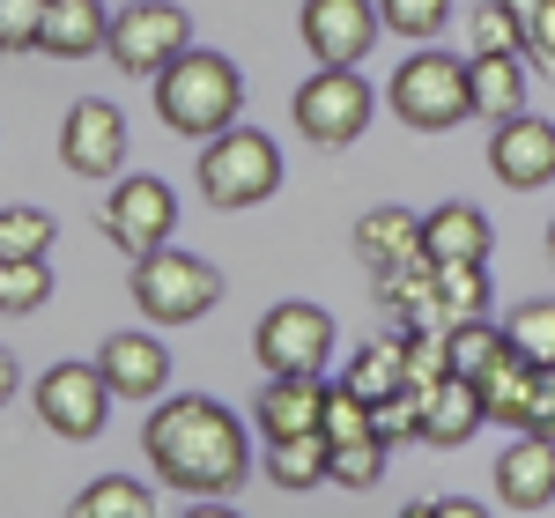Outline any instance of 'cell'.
<instances>
[{
    "instance_id": "cell-1",
    "label": "cell",
    "mask_w": 555,
    "mask_h": 518,
    "mask_svg": "<svg viewBox=\"0 0 555 518\" xmlns=\"http://www.w3.org/2000/svg\"><path fill=\"white\" fill-rule=\"evenodd\" d=\"M141 452L149 467L185 489V496H230L237 481L253 475V444H245V423L208 400V392H178L164 400L149 423H141Z\"/></svg>"
},
{
    "instance_id": "cell-2",
    "label": "cell",
    "mask_w": 555,
    "mask_h": 518,
    "mask_svg": "<svg viewBox=\"0 0 555 518\" xmlns=\"http://www.w3.org/2000/svg\"><path fill=\"white\" fill-rule=\"evenodd\" d=\"M237 104H245V75L222 52L193 44L156 75V119L171 133H185V141H215L222 127H237Z\"/></svg>"
},
{
    "instance_id": "cell-3",
    "label": "cell",
    "mask_w": 555,
    "mask_h": 518,
    "mask_svg": "<svg viewBox=\"0 0 555 518\" xmlns=\"http://www.w3.org/2000/svg\"><path fill=\"white\" fill-rule=\"evenodd\" d=\"M201 193L208 208H259L282 193V148L259 127H222L215 141H201Z\"/></svg>"
},
{
    "instance_id": "cell-4",
    "label": "cell",
    "mask_w": 555,
    "mask_h": 518,
    "mask_svg": "<svg viewBox=\"0 0 555 518\" xmlns=\"http://www.w3.org/2000/svg\"><path fill=\"white\" fill-rule=\"evenodd\" d=\"M385 104H392V119L415 133H444L460 127L474 112V89H467V60L460 52H437L423 44L415 60H400V75L385 82Z\"/></svg>"
},
{
    "instance_id": "cell-5",
    "label": "cell",
    "mask_w": 555,
    "mask_h": 518,
    "mask_svg": "<svg viewBox=\"0 0 555 518\" xmlns=\"http://www.w3.org/2000/svg\"><path fill=\"white\" fill-rule=\"evenodd\" d=\"M133 303L156 319V326H193L222 303V267L193 252H141L133 259Z\"/></svg>"
},
{
    "instance_id": "cell-6",
    "label": "cell",
    "mask_w": 555,
    "mask_h": 518,
    "mask_svg": "<svg viewBox=\"0 0 555 518\" xmlns=\"http://www.w3.org/2000/svg\"><path fill=\"white\" fill-rule=\"evenodd\" d=\"M104 52H112L127 75H149V82H156L178 52H193V15H185V8H171V0H133V8H119V15H112Z\"/></svg>"
},
{
    "instance_id": "cell-7",
    "label": "cell",
    "mask_w": 555,
    "mask_h": 518,
    "mask_svg": "<svg viewBox=\"0 0 555 518\" xmlns=\"http://www.w3.org/2000/svg\"><path fill=\"white\" fill-rule=\"evenodd\" d=\"M253 355L267 378H319L334 355V319L319 303H274L253 334Z\"/></svg>"
},
{
    "instance_id": "cell-8",
    "label": "cell",
    "mask_w": 555,
    "mask_h": 518,
    "mask_svg": "<svg viewBox=\"0 0 555 518\" xmlns=\"http://www.w3.org/2000/svg\"><path fill=\"white\" fill-rule=\"evenodd\" d=\"M289 112H297V133H311L319 148H348L356 133L371 127L378 96H371V82H363L356 67H319V75L297 89Z\"/></svg>"
},
{
    "instance_id": "cell-9",
    "label": "cell",
    "mask_w": 555,
    "mask_h": 518,
    "mask_svg": "<svg viewBox=\"0 0 555 518\" xmlns=\"http://www.w3.org/2000/svg\"><path fill=\"white\" fill-rule=\"evenodd\" d=\"M104 407H112V386H104L96 363H52L38 378V423L52 437H67V444L104 430Z\"/></svg>"
},
{
    "instance_id": "cell-10",
    "label": "cell",
    "mask_w": 555,
    "mask_h": 518,
    "mask_svg": "<svg viewBox=\"0 0 555 518\" xmlns=\"http://www.w3.org/2000/svg\"><path fill=\"white\" fill-rule=\"evenodd\" d=\"M297 23H304V44H311L319 67H363L385 30L378 0H304Z\"/></svg>"
},
{
    "instance_id": "cell-11",
    "label": "cell",
    "mask_w": 555,
    "mask_h": 518,
    "mask_svg": "<svg viewBox=\"0 0 555 518\" xmlns=\"http://www.w3.org/2000/svg\"><path fill=\"white\" fill-rule=\"evenodd\" d=\"M178 230V193L164 178H119L112 185V200H104V237L119 245V252H156L164 237Z\"/></svg>"
},
{
    "instance_id": "cell-12",
    "label": "cell",
    "mask_w": 555,
    "mask_h": 518,
    "mask_svg": "<svg viewBox=\"0 0 555 518\" xmlns=\"http://www.w3.org/2000/svg\"><path fill=\"white\" fill-rule=\"evenodd\" d=\"M60 164L75 178H112L127 164V112L104 104V96H82V104L60 119Z\"/></svg>"
},
{
    "instance_id": "cell-13",
    "label": "cell",
    "mask_w": 555,
    "mask_h": 518,
    "mask_svg": "<svg viewBox=\"0 0 555 518\" xmlns=\"http://www.w3.org/2000/svg\"><path fill=\"white\" fill-rule=\"evenodd\" d=\"M489 171L504 178L512 193H541V185H555V127L533 119V112L504 119V127L489 133Z\"/></svg>"
},
{
    "instance_id": "cell-14",
    "label": "cell",
    "mask_w": 555,
    "mask_h": 518,
    "mask_svg": "<svg viewBox=\"0 0 555 518\" xmlns=\"http://www.w3.org/2000/svg\"><path fill=\"white\" fill-rule=\"evenodd\" d=\"M489 245H496V230L467 200H444V208L423 216V259L429 267H489Z\"/></svg>"
},
{
    "instance_id": "cell-15",
    "label": "cell",
    "mask_w": 555,
    "mask_h": 518,
    "mask_svg": "<svg viewBox=\"0 0 555 518\" xmlns=\"http://www.w3.org/2000/svg\"><path fill=\"white\" fill-rule=\"evenodd\" d=\"M496 496L512 511H548L555 504V444L548 437H526L518 430L504 452H496Z\"/></svg>"
},
{
    "instance_id": "cell-16",
    "label": "cell",
    "mask_w": 555,
    "mask_h": 518,
    "mask_svg": "<svg viewBox=\"0 0 555 518\" xmlns=\"http://www.w3.org/2000/svg\"><path fill=\"white\" fill-rule=\"evenodd\" d=\"M96 371H104L112 400H156L164 378H171V355H164L156 334H112L104 355H96Z\"/></svg>"
},
{
    "instance_id": "cell-17",
    "label": "cell",
    "mask_w": 555,
    "mask_h": 518,
    "mask_svg": "<svg viewBox=\"0 0 555 518\" xmlns=\"http://www.w3.org/2000/svg\"><path fill=\"white\" fill-rule=\"evenodd\" d=\"M489 423V407H481V386L474 378H437V386L423 392V444H437V452H460L474 430Z\"/></svg>"
},
{
    "instance_id": "cell-18",
    "label": "cell",
    "mask_w": 555,
    "mask_h": 518,
    "mask_svg": "<svg viewBox=\"0 0 555 518\" xmlns=\"http://www.w3.org/2000/svg\"><path fill=\"white\" fill-rule=\"evenodd\" d=\"M356 259H363L371 274L415 267V259H423V216H408V208H371V216L356 222Z\"/></svg>"
},
{
    "instance_id": "cell-19",
    "label": "cell",
    "mask_w": 555,
    "mask_h": 518,
    "mask_svg": "<svg viewBox=\"0 0 555 518\" xmlns=\"http://www.w3.org/2000/svg\"><path fill=\"white\" fill-rule=\"evenodd\" d=\"M253 423L267 430V444H274V437L319 430V423H326V386H319V378H267V392H259V407H253Z\"/></svg>"
},
{
    "instance_id": "cell-20",
    "label": "cell",
    "mask_w": 555,
    "mask_h": 518,
    "mask_svg": "<svg viewBox=\"0 0 555 518\" xmlns=\"http://www.w3.org/2000/svg\"><path fill=\"white\" fill-rule=\"evenodd\" d=\"M104 38H112V15H104V0H44L38 52H52V60H89V52H96Z\"/></svg>"
},
{
    "instance_id": "cell-21",
    "label": "cell",
    "mask_w": 555,
    "mask_h": 518,
    "mask_svg": "<svg viewBox=\"0 0 555 518\" xmlns=\"http://www.w3.org/2000/svg\"><path fill=\"white\" fill-rule=\"evenodd\" d=\"M467 89H474V112H481L489 127H504V119L526 112V60H518V52H474Z\"/></svg>"
},
{
    "instance_id": "cell-22",
    "label": "cell",
    "mask_w": 555,
    "mask_h": 518,
    "mask_svg": "<svg viewBox=\"0 0 555 518\" xmlns=\"http://www.w3.org/2000/svg\"><path fill=\"white\" fill-rule=\"evenodd\" d=\"M326 459H334L326 430L274 437V444H267V481H274V489H319V481H326Z\"/></svg>"
},
{
    "instance_id": "cell-23",
    "label": "cell",
    "mask_w": 555,
    "mask_h": 518,
    "mask_svg": "<svg viewBox=\"0 0 555 518\" xmlns=\"http://www.w3.org/2000/svg\"><path fill=\"white\" fill-rule=\"evenodd\" d=\"M429 303H437V326L489 319V267H429Z\"/></svg>"
},
{
    "instance_id": "cell-24",
    "label": "cell",
    "mask_w": 555,
    "mask_h": 518,
    "mask_svg": "<svg viewBox=\"0 0 555 518\" xmlns=\"http://www.w3.org/2000/svg\"><path fill=\"white\" fill-rule=\"evenodd\" d=\"M408 341V334H400ZM400 341H371V348H356V363L341 371V386L356 392V400H392V392H408V363H400Z\"/></svg>"
},
{
    "instance_id": "cell-25",
    "label": "cell",
    "mask_w": 555,
    "mask_h": 518,
    "mask_svg": "<svg viewBox=\"0 0 555 518\" xmlns=\"http://www.w3.org/2000/svg\"><path fill=\"white\" fill-rule=\"evenodd\" d=\"M444 355H452L460 378H489V371L512 355V341H504L496 319H460V326H444Z\"/></svg>"
},
{
    "instance_id": "cell-26",
    "label": "cell",
    "mask_w": 555,
    "mask_h": 518,
    "mask_svg": "<svg viewBox=\"0 0 555 518\" xmlns=\"http://www.w3.org/2000/svg\"><path fill=\"white\" fill-rule=\"evenodd\" d=\"M481 386V407H489V423H504V430H518V415H526V400H533V386H541V371L526 363V355H504L489 378H474Z\"/></svg>"
},
{
    "instance_id": "cell-27",
    "label": "cell",
    "mask_w": 555,
    "mask_h": 518,
    "mask_svg": "<svg viewBox=\"0 0 555 518\" xmlns=\"http://www.w3.org/2000/svg\"><path fill=\"white\" fill-rule=\"evenodd\" d=\"M67 518H156V496L133 475H96L82 496L67 504Z\"/></svg>"
},
{
    "instance_id": "cell-28",
    "label": "cell",
    "mask_w": 555,
    "mask_h": 518,
    "mask_svg": "<svg viewBox=\"0 0 555 518\" xmlns=\"http://www.w3.org/2000/svg\"><path fill=\"white\" fill-rule=\"evenodd\" d=\"M504 341L533 371H555V297H533V303H518V311H504Z\"/></svg>"
},
{
    "instance_id": "cell-29",
    "label": "cell",
    "mask_w": 555,
    "mask_h": 518,
    "mask_svg": "<svg viewBox=\"0 0 555 518\" xmlns=\"http://www.w3.org/2000/svg\"><path fill=\"white\" fill-rule=\"evenodd\" d=\"M52 303V267L44 259H0V319H30Z\"/></svg>"
},
{
    "instance_id": "cell-30",
    "label": "cell",
    "mask_w": 555,
    "mask_h": 518,
    "mask_svg": "<svg viewBox=\"0 0 555 518\" xmlns=\"http://www.w3.org/2000/svg\"><path fill=\"white\" fill-rule=\"evenodd\" d=\"M385 459H392V444H385V437L334 444V459H326V481H341V489H378V481H385Z\"/></svg>"
},
{
    "instance_id": "cell-31",
    "label": "cell",
    "mask_w": 555,
    "mask_h": 518,
    "mask_svg": "<svg viewBox=\"0 0 555 518\" xmlns=\"http://www.w3.org/2000/svg\"><path fill=\"white\" fill-rule=\"evenodd\" d=\"M60 237V222L44 208H0V259H44Z\"/></svg>"
},
{
    "instance_id": "cell-32",
    "label": "cell",
    "mask_w": 555,
    "mask_h": 518,
    "mask_svg": "<svg viewBox=\"0 0 555 518\" xmlns=\"http://www.w3.org/2000/svg\"><path fill=\"white\" fill-rule=\"evenodd\" d=\"M467 38H474V52H518V60H533V44H526V23H518L504 0L474 8V15H467Z\"/></svg>"
},
{
    "instance_id": "cell-33",
    "label": "cell",
    "mask_w": 555,
    "mask_h": 518,
    "mask_svg": "<svg viewBox=\"0 0 555 518\" xmlns=\"http://www.w3.org/2000/svg\"><path fill=\"white\" fill-rule=\"evenodd\" d=\"M378 15H385V30H400V38L429 44L444 23H452V0H378Z\"/></svg>"
},
{
    "instance_id": "cell-34",
    "label": "cell",
    "mask_w": 555,
    "mask_h": 518,
    "mask_svg": "<svg viewBox=\"0 0 555 518\" xmlns=\"http://www.w3.org/2000/svg\"><path fill=\"white\" fill-rule=\"evenodd\" d=\"M326 444H356V437H378L371 430V400H356L348 386H326Z\"/></svg>"
},
{
    "instance_id": "cell-35",
    "label": "cell",
    "mask_w": 555,
    "mask_h": 518,
    "mask_svg": "<svg viewBox=\"0 0 555 518\" xmlns=\"http://www.w3.org/2000/svg\"><path fill=\"white\" fill-rule=\"evenodd\" d=\"M44 0H0V52H38Z\"/></svg>"
},
{
    "instance_id": "cell-36",
    "label": "cell",
    "mask_w": 555,
    "mask_h": 518,
    "mask_svg": "<svg viewBox=\"0 0 555 518\" xmlns=\"http://www.w3.org/2000/svg\"><path fill=\"white\" fill-rule=\"evenodd\" d=\"M518 430H526V437H548V444H555V371H541V386H533V400H526Z\"/></svg>"
},
{
    "instance_id": "cell-37",
    "label": "cell",
    "mask_w": 555,
    "mask_h": 518,
    "mask_svg": "<svg viewBox=\"0 0 555 518\" xmlns=\"http://www.w3.org/2000/svg\"><path fill=\"white\" fill-rule=\"evenodd\" d=\"M526 44H533V60H541V67H555V0L541 8V15H533V30H526Z\"/></svg>"
},
{
    "instance_id": "cell-38",
    "label": "cell",
    "mask_w": 555,
    "mask_h": 518,
    "mask_svg": "<svg viewBox=\"0 0 555 518\" xmlns=\"http://www.w3.org/2000/svg\"><path fill=\"white\" fill-rule=\"evenodd\" d=\"M437 518H489L474 496H437Z\"/></svg>"
},
{
    "instance_id": "cell-39",
    "label": "cell",
    "mask_w": 555,
    "mask_h": 518,
    "mask_svg": "<svg viewBox=\"0 0 555 518\" xmlns=\"http://www.w3.org/2000/svg\"><path fill=\"white\" fill-rule=\"evenodd\" d=\"M8 400H15V355L0 348V407H8Z\"/></svg>"
},
{
    "instance_id": "cell-40",
    "label": "cell",
    "mask_w": 555,
    "mask_h": 518,
    "mask_svg": "<svg viewBox=\"0 0 555 518\" xmlns=\"http://www.w3.org/2000/svg\"><path fill=\"white\" fill-rule=\"evenodd\" d=\"M504 8H512L518 23H526V30H533V15H541V8H548V0H504Z\"/></svg>"
},
{
    "instance_id": "cell-41",
    "label": "cell",
    "mask_w": 555,
    "mask_h": 518,
    "mask_svg": "<svg viewBox=\"0 0 555 518\" xmlns=\"http://www.w3.org/2000/svg\"><path fill=\"white\" fill-rule=\"evenodd\" d=\"M185 518H237V511H230V504H215V496H201V504H193Z\"/></svg>"
},
{
    "instance_id": "cell-42",
    "label": "cell",
    "mask_w": 555,
    "mask_h": 518,
    "mask_svg": "<svg viewBox=\"0 0 555 518\" xmlns=\"http://www.w3.org/2000/svg\"><path fill=\"white\" fill-rule=\"evenodd\" d=\"M400 518H437V496H415V504H408Z\"/></svg>"
},
{
    "instance_id": "cell-43",
    "label": "cell",
    "mask_w": 555,
    "mask_h": 518,
    "mask_svg": "<svg viewBox=\"0 0 555 518\" xmlns=\"http://www.w3.org/2000/svg\"><path fill=\"white\" fill-rule=\"evenodd\" d=\"M548 252H555V222H548Z\"/></svg>"
}]
</instances>
